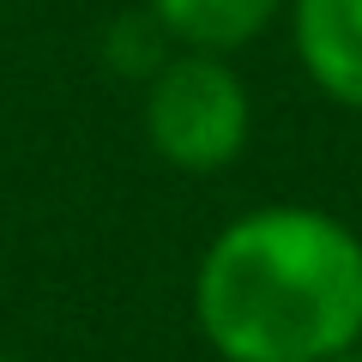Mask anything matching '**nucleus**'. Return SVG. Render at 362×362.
I'll use <instances>...</instances> for the list:
<instances>
[{
    "mask_svg": "<svg viewBox=\"0 0 362 362\" xmlns=\"http://www.w3.org/2000/svg\"><path fill=\"white\" fill-rule=\"evenodd\" d=\"M194 320L223 362H326L362 338V235L320 206H259L211 235Z\"/></svg>",
    "mask_w": 362,
    "mask_h": 362,
    "instance_id": "f257e3e1",
    "label": "nucleus"
},
{
    "mask_svg": "<svg viewBox=\"0 0 362 362\" xmlns=\"http://www.w3.org/2000/svg\"><path fill=\"white\" fill-rule=\"evenodd\" d=\"M254 127V103H247L242 78L223 54L187 49L169 54L151 73L145 90V139L169 169L187 175H211V169L235 163Z\"/></svg>",
    "mask_w": 362,
    "mask_h": 362,
    "instance_id": "f03ea898",
    "label": "nucleus"
},
{
    "mask_svg": "<svg viewBox=\"0 0 362 362\" xmlns=\"http://www.w3.org/2000/svg\"><path fill=\"white\" fill-rule=\"evenodd\" d=\"M296 61L344 109H362V0H290Z\"/></svg>",
    "mask_w": 362,
    "mask_h": 362,
    "instance_id": "7ed1b4c3",
    "label": "nucleus"
},
{
    "mask_svg": "<svg viewBox=\"0 0 362 362\" xmlns=\"http://www.w3.org/2000/svg\"><path fill=\"white\" fill-rule=\"evenodd\" d=\"M290 0H145V13L169 30V42L206 54H230L242 42H254Z\"/></svg>",
    "mask_w": 362,
    "mask_h": 362,
    "instance_id": "20e7f679",
    "label": "nucleus"
},
{
    "mask_svg": "<svg viewBox=\"0 0 362 362\" xmlns=\"http://www.w3.org/2000/svg\"><path fill=\"white\" fill-rule=\"evenodd\" d=\"M163 42H169V30L157 25L151 13H133V18H121V25L109 30V66H127V73L151 78L157 66H163Z\"/></svg>",
    "mask_w": 362,
    "mask_h": 362,
    "instance_id": "39448f33",
    "label": "nucleus"
},
{
    "mask_svg": "<svg viewBox=\"0 0 362 362\" xmlns=\"http://www.w3.org/2000/svg\"><path fill=\"white\" fill-rule=\"evenodd\" d=\"M326 362H362V338H356V344H344L338 356H326Z\"/></svg>",
    "mask_w": 362,
    "mask_h": 362,
    "instance_id": "423d86ee",
    "label": "nucleus"
},
{
    "mask_svg": "<svg viewBox=\"0 0 362 362\" xmlns=\"http://www.w3.org/2000/svg\"><path fill=\"white\" fill-rule=\"evenodd\" d=\"M0 362H18V356H6V350H0Z\"/></svg>",
    "mask_w": 362,
    "mask_h": 362,
    "instance_id": "0eeeda50",
    "label": "nucleus"
}]
</instances>
